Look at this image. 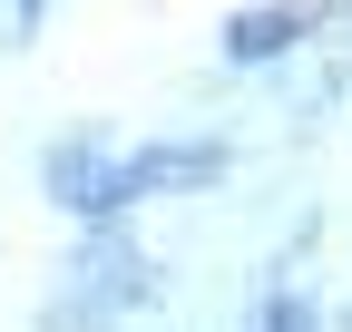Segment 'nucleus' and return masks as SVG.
Wrapping results in <instances>:
<instances>
[{
	"instance_id": "nucleus-1",
	"label": "nucleus",
	"mask_w": 352,
	"mask_h": 332,
	"mask_svg": "<svg viewBox=\"0 0 352 332\" xmlns=\"http://www.w3.org/2000/svg\"><path fill=\"white\" fill-rule=\"evenodd\" d=\"M303 20H314V10H294V0H284V10H235V20H226V59H274V49H294Z\"/></svg>"
},
{
	"instance_id": "nucleus-2",
	"label": "nucleus",
	"mask_w": 352,
	"mask_h": 332,
	"mask_svg": "<svg viewBox=\"0 0 352 332\" xmlns=\"http://www.w3.org/2000/svg\"><path fill=\"white\" fill-rule=\"evenodd\" d=\"M254 332H314V313H303V303H264Z\"/></svg>"
}]
</instances>
